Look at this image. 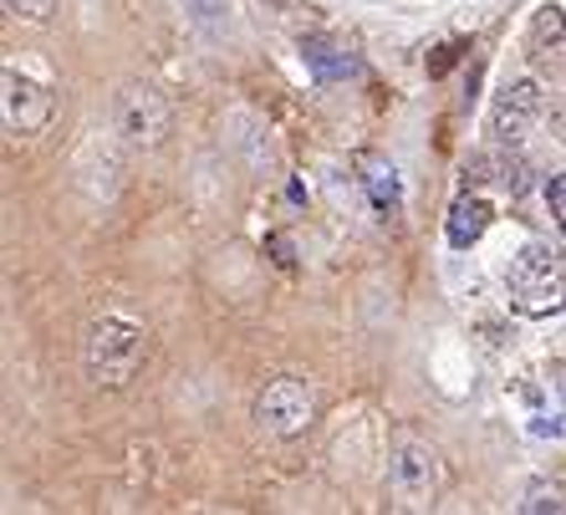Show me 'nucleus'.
<instances>
[{
    "mask_svg": "<svg viewBox=\"0 0 566 515\" xmlns=\"http://www.w3.org/2000/svg\"><path fill=\"white\" fill-rule=\"evenodd\" d=\"M505 302L511 312L541 322L566 312V255L552 245H526L505 271Z\"/></svg>",
    "mask_w": 566,
    "mask_h": 515,
    "instance_id": "obj_1",
    "label": "nucleus"
},
{
    "mask_svg": "<svg viewBox=\"0 0 566 515\" xmlns=\"http://www.w3.org/2000/svg\"><path fill=\"white\" fill-rule=\"evenodd\" d=\"M148 332L128 317H97L82 337V368L97 388H128L133 372L144 368Z\"/></svg>",
    "mask_w": 566,
    "mask_h": 515,
    "instance_id": "obj_2",
    "label": "nucleus"
},
{
    "mask_svg": "<svg viewBox=\"0 0 566 515\" xmlns=\"http://www.w3.org/2000/svg\"><path fill=\"white\" fill-rule=\"evenodd\" d=\"M439 454L419 439H398L388 450V495H394L398 511H429L439 501Z\"/></svg>",
    "mask_w": 566,
    "mask_h": 515,
    "instance_id": "obj_3",
    "label": "nucleus"
},
{
    "mask_svg": "<svg viewBox=\"0 0 566 515\" xmlns=\"http://www.w3.org/2000/svg\"><path fill=\"white\" fill-rule=\"evenodd\" d=\"M113 128H118V144L133 154H148L169 138V103L148 87V82H128L113 103Z\"/></svg>",
    "mask_w": 566,
    "mask_h": 515,
    "instance_id": "obj_4",
    "label": "nucleus"
},
{
    "mask_svg": "<svg viewBox=\"0 0 566 515\" xmlns=\"http://www.w3.org/2000/svg\"><path fill=\"white\" fill-rule=\"evenodd\" d=\"M312 419H316V388L306 383V378L281 372V378H271V383L261 388V398H255V423H261L271 439L306 434Z\"/></svg>",
    "mask_w": 566,
    "mask_h": 515,
    "instance_id": "obj_5",
    "label": "nucleus"
},
{
    "mask_svg": "<svg viewBox=\"0 0 566 515\" xmlns=\"http://www.w3.org/2000/svg\"><path fill=\"white\" fill-rule=\"evenodd\" d=\"M0 113H6V128H11L15 138H36V133L52 123L56 97H52V87H41L36 77L6 66V77H0Z\"/></svg>",
    "mask_w": 566,
    "mask_h": 515,
    "instance_id": "obj_6",
    "label": "nucleus"
},
{
    "mask_svg": "<svg viewBox=\"0 0 566 515\" xmlns=\"http://www.w3.org/2000/svg\"><path fill=\"white\" fill-rule=\"evenodd\" d=\"M546 103H541V87L536 82H511L501 97H495V138L505 148H521L531 138V128L541 123Z\"/></svg>",
    "mask_w": 566,
    "mask_h": 515,
    "instance_id": "obj_7",
    "label": "nucleus"
},
{
    "mask_svg": "<svg viewBox=\"0 0 566 515\" xmlns=\"http://www.w3.org/2000/svg\"><path fill=\"white\" fill-rule=\"evenodd\" d=\"M526 56L541 77H566V11L562 6H541L531 15Z\"/></svg>",
    "mask_w": 566,
    "mask_h": 515,
    "instance_id": "obj_8",
    "label": "nucleus"
},
{
    "mask_svg": "<svg viewBox=\"0 0 566 515\" xmlns=\"http://www.w3.org/2000/svg\"><path fill=\"white\" fill-rule=\"evenodd\" d=\"M302 62H306V72H312L316 87L347 82V77L357 72L353 52H343V46H337V41H327V36H306V41H302Z\"/></svg>",
    "mask_w": 566,
    "mask_h": 515,
    "instance_id": "obj_9",
    "label": "nucleus"
},
{
    "mask_svg": "<svg viewBox=\"0 0 566 515\" xmlns=\"http://www.w3.org/2000/svg\"><path fill=\"white\" fill-rule=\"evenodd\" d=\"M490 230V204L480 195H460L454 199V210H449V225H444V235H449V245L454 251H470L474 240Z\"/></svg>",
    "mask_w": 566,
    "mask_h": 515,
    "instance_id": "obj_10",
    "label": "nucleus"
},
{
    "mask_svg": "<svg viewBox=\"0 0 566 515\" xmlns=\"http://www.w3.org/2000/svg\"><path fill=\"white\" fill-rule=\"evenodd\" d=\"M526 515H566V480H531L521 495Z\"/></svg>",
    "mask_w": 566,
    "mask_h": 515,
    "instance_id": "obj_11",
    "label": "nucleus"
},
{
    "mask_svg": "<svg viewBox=\"0 0 566 515\" xmlns=\"http://www.w3.org/2000/svg\"><path fill=\"white\" fill-rule=\"evenodd\" d=\"M368 189H373V210H378V214H398V179H394V169H373L368 174Z\"/></svg>",
    "mask_w": 566,
    "mask_h": 515,
    "instance_id": "obj_12",
    "label": "nucleus"
},
{
    "mask_svg": "<svg viewBox=\"0 0 566 515\" xmlns=\"http://www.w3.org/2000/svg\"><path fill=\"white\" fill-rule=\"evenodd\" d=\"M6 11L15 15V21H31V27H46L56 11V0H6Z\"/></svg>",
    "mask_w": 566,
    "mask_h": 515,
    "instance_id": "obj_13",
    "label": "nucleus"
},
{
    "mask_svg": "<svg viewBox=\"0 0 566 515\" xmlns=\"http://www.w3.org/2000/svg\"><path fill=\"white\" fill-rule=\"evenodd\" d=\"M546 204H552L556 230L566 235V174H552V179H546Z\"/></svg>",
    "mask_w": 566,
    "mask_h": 515,
    "instance_id": "obj_14",
    "label": "nucleus"
},
{
    "mask_svg": "<svg viewBox=\"0 0 566 515\" xmlns=\"http://www.w3.org/2000/svg\"><path fill=\"white\" fill-rule=\"evenodd\" d=\"M454 62H460V46H439V52L429 56V77H444Z\"/></svg>",
    "mask_w": 566,
    "mask_h": 515,
    "instance_id": "obj_15",
    "label": "nucleus"
},
{
    "mask_svg": "<svg viewBox=\"0 0 566 515\" xmlns=\"http://www.w3.org/2000/svg\"><path fill=\"white\" fill-rule=\"evenodd\" d=\"M265 251L276 255V265H286V271L296 265V255H291V240H286V235H271V240H265Z\"/></svg>",
    "mask_w": 566,
    "mask_h": 515,
    "instance_id": "obj_16",
    "label": "nucleus"
},
{
    "mask_svg": "<svg viewBox=\"0 0 566 515\" xmlns=\"http://www.w3.org/2000/svg\"><path fill=\"white\" fill-rule=\"evenodd\" d=\"M552 133H556V144L566 148V103H562V107H552Z\"/></svg>",
    "mask_w": 566,
    "mask_h": 515,
    "instance_id": "obj_17",
    "label": "nucleus"
},
{
    "mask_svg": "<svg viewBox=\"0 0 566 515\" xmlns=\"http://www.w3.org/2000/svg\"><path fill=\"white\" fill-rule=\"evenodd\" d=\"M556 393H562V403H566V362H556Z\"/></svg>",
    "mask_w": 566,
    "mask_h": 515,
    "instance_id": "obj_18",
    "label": "nucleus"
},
{
    "mask_svg": "<svg viewBox=\"0 0 566 515\" xmlns=\"http://www.w3.org/2000/svg\"><path fill=\"white\" fill-rule=\"evenodd\" d=\"M271 6H281V0H271Z\"/></svg>",
    "mask_w": 566,
    "mask_h": 515,
    "instance_id": "obj_19",
    "label": "nucleus"
}]
</instances>
